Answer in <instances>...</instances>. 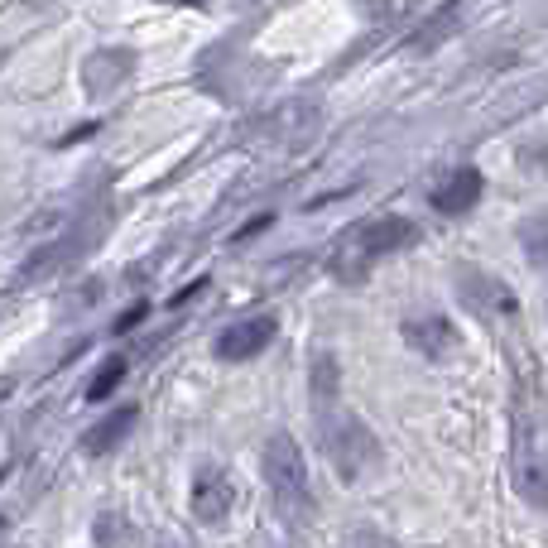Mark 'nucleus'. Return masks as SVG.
<instances>
[{"label": "nucleus", "mask_w": 548, "mask_h": 548, "mask_svg": "<svg viewBox=\"0 0 548 548\" xmlns=\"http://www.w3.org/2000/svg\"><path fill=\"white\" fill-rule=\"evenodd\" d=\"M260 466H265V486L279 505L284 520H303L313 510V486H308V462H303V447L289 438V433H274L260 452Z\"/></svg>", "instance_id": "nucleus-3"}, {"label": "nucleus", "mask_w": 548, "mask_h": 548, "mask_svg": "<svg viewBox=\"0 0 548 548\" xmlns=\"http://www.w3.org/2000/svg\"><path fill=\"white\" fill-rule=\"evenodd\" d=\"M231 505H236L231 476L221 471L217 462H202V466L193 471V486H188V510H193V520H198V525H221V520L231 515Z\"/></svg>", "instance_id": "nucleus-5"}, {"label": "nucleus", "mask_w": 548, "mask_h": 548, "mask_svg": "<svg viewBox=\"0 0 548 548\" xmlns=\"http://www.w3.org/2000/svg\"><path fill=\"white\" fill-rule=\"evenodd\" d=\"M428 202L438 207L442 217H462V212H471V207L481 202V173H476L471 164H462V169H452V173L442 178L438 188L428 193Z\"/></svg>", "instance_id": "nucleus-8"}, {"label": "nucleus", "mask_w": 548, "mask_h": 548, "mask_svg": "<svg viewBox=\"0 0 548 548\" xmlns=\"http://www.w3.org/2000/svg\"><path fill=\"white\" fill-rule=\"evenodd\" d=\"M414 240H419V226L409 217H395V212H385V217H361L337 236V245H332V255H328V274L341 279V284H361L380 260L409 250Z\"/></svg>", "instance_id": "nucleus-1"}, {"label": "nucleus", "mask_w": 548, "mask_h": 548, "mask_svg": "<svg viewBox=\"0 0 548 548\" xmlns=\"http://www.w3.org/2000/svg\"><path fill=\"white\" fill-rule=\"evenodd\" d=\"M92 539H97V548H130V525L120 515H97Z\"/></svg>", "instance_id": "nucleus-13"}, {"label": "nucleus", "mask_w": 548, "mask_h": 548, "mask_svg": "<svg viewBox=\"0 0 548 548\" xmlns=\"http://www.w3.org/2000/svg\"><path fill=\"white\" fill-rule=\"evenodd\" d=\"M520 250H525L539 270H548V207L520 221Z\"/></svg>", "instance_id": "nucleus-11"}, {"label": "nucleus", "mask_w": 548, "mask_h": 548, "mask_svg": "<svg viewBox=\"0 0 548 548\" xmlns=\"http://www.w3.org/2000/svg\"><path fill=\"white\" fill-rule=\"evenodd\" d=\"M154 548H188V544H178V539H169V534H164V539H159Z\"/></svg>", "instance_id": "nucleus-14"}, {"label": "nucleus", "mask_w": 548, "mask_h": 548, "mask_svg": "<svg viewBox=\"0 0 548 548\" xmlns=\"http://www.w3.org/2000/svg\"><path fill=\"white\" fill-rule=\"evenodd\" d=\"M404 341H409V351H419V356H428V361H442L452 346H457V328H452V318L447 313H414V318H404Z\"/></svg>", "instance_id": "nucleus-7"}, {"label": "nucleus", "mask_w": 548, "mask_h": 548, "mask_svg": "<svg viewBox=\"0 0 548 548\" xmlns=\"http://www.w3.org/2000/svg\"><path fill=\"white\" fill-rule=\"evenodd\" d=\"M274 332H279V323H274L270 313L240 318V323H231V328L217 332L212 351H217V361H250V356H260V351L274 341Z\"/></svg>", "instance_id": "nucleus-6"}, {"label": "nucleus", "mask_w": 548, "mask_h": 548, "mask_svg": "<svg viewBox=\"0 0 548 548\" xmlns=\"http://www.w3.org/2000/svg\"><path fill=\"white\" fill-rule=\"evenodd\" d=\"M457 289H462V299L471 303V308H481V313H515V294H510V284H500L495 274H481V270H462V279H457Z\"/></svg>", "instance_id": "nucleus-10"}, {"label": "nucleus", "mask_w": 548, "mask_h": 548, "mask_svg": "<svg viewBox=\"0 0 548 548\" xmlns=\"http://www.w3.org/2000/svg\"><path fill=\"white\" fill-rule=\"evenodd\" d=\"M515 491L529 510H548V438L520 424V442H515Z\"/></svg>", "instance_id": "nucleus-4"}, {"label": "nucleus", "mask_w": 548, "mask_h": 548, "mask_svg": "<svg viewBox=\"0 0 548 548\" xmlns=\"http://www.w3.org/2000/svg\"><path fill=\"white\" fill-rule=\"evenodd\" d=\"M120 375H125V356H111V361H102V366H97V375H92V385H87V399H92V404H102L111 390L120 385Z\"/></svg>", "instance_id": "nucleus-12"}, {"label": "nucleus", "mask_w": 548, "mask_h": 548, "mask_svg": "<svg viewBox=\"0 0 548 548\" xmlns=\"http://www.w3.org/2000/svg\"><path fill=\"white\" fill-rule=\"evenodd\" d=\"M313 419H318V447L341 481H361L366 471L380 466V438L366 428V419L341 409L337 399H313Z\"/></svg>", "instance_id": "nucleus-2"}, {"label": "nucleus", "mask_w": 548, "mask_h": 548, "mask_svg": "<svg viewBox=\"0 0 548 548\" xmlns=\"http://www.w3.org/2000/svg\"><path fill=\"white\" fill-rule=\"evenodd\" d=\"M135 419H140V409H135V404H125V409H115V414H106V419H97V424L82 433V442H77V447H82L87 457H106V452H115L120 442L135 433Z\"/></svg>", "instance_id": "nucleus-9"}]
</instances>
